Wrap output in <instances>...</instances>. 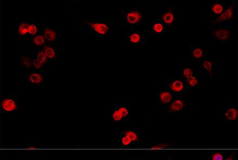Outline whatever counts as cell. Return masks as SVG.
<instances>
[{
	"instance_id": "1",
	"label": "cell",
	"mask_w": 238,
	"mask_h": 160,
	"mask_svg": "<svg viewBox=\"0 0 238 160\" xmlns=\"http://www.w3.org/2000/svg\"><path fill=\"white\" fill-rule=\"evenodd\" d=\"M234 4L231 5L228 8L225 10L223 13H221L220 15H219L217 17V19L215 20L213 23L216 24L221 23L222 22L225 21L226 20H228L233 17V9H234Z\"/></svg>"
},
{
	"instance_id": "2",
	"label": "cell",
	"mask_w": 238,
	"mask_h": 160,
	"mask_svg": "<svg viewBox=\"0 0 238 160\" xmlns=\"http://www.w3.org/2000/svg\"><path fill=\"white\" fill-rule=\"evenodd\" d=\"M94 31L100 34L105 35L109 30V27L106 24L100 22H87Z\"/></svg>"
},
{
	"instance_id": "3",
	"label": "cell",
	"mask_w": 238,
	"mask_h": 160,
	"mask_svg": "<svg viewBox=\"0 0 238 160\" xmlns=\"http://www.w3.org/2000/svg\"><path fill=\"white\" fill-rule=\"evenodd\" d=\"M142 19V15L138 11H132L127 15V21L132 25L139 23Z\"/></svg>"
},
{
	"instance_id": "4",
	"label": "cell",
	"mask_w": 238,
	"mask_h": 160,
	"mask_svg": "<svg viewBox=\"0 0 238 160\" xmlns=\"http://www.w3.org/2000/svg\"><path fill=\"white\" fill-rule=\"evenodd\" d=\"M2 107L6 111H13L17 108V105L15 101L10 98H7L2 102Z\"/></svg>"
},
{
	"instance_id": "5",
	"label": "cell",
	"mask_w": 238,
	"mask_h": 160,
	"mask_svg": "<svg viewBox=\"0 0 238 160\" xmlns=\"http://www.w3.org/2000/svg\"><path fill=\"white\" fill-rule=\"evenodd\" d=\"M230 35L229 30L225 29L215 30L214 32V37L221 41H227L229 39Z\"/></svg>"
},
{
	"instance_id": "6",
	"label": "cell",
	"mask_w": 238,
	"mask_h": 160,
	"mask_svg": "<svg viewBox=\"0 0 238 160\" xmlns=\"http://www.w3.org/2000/svg\"><path fill=\"white\" fill-rule=\"evenodd\" d=\"M184 107H185V103L182 100H176L170 104L168 108V111L170 113L178 112V111L181 110L182 109L184 108Z\"/></svg>"
},
{
	"instance_id": "7",
	"label": "cell",
	"mask_w": 238,
	"mask_h": 160,
	"mask_svg": "<svg viewBox=\"0 0 238 160\" xmlns=\"http://www.w3.org/2000/svg\"><path fill=\"white\" fill-rule=\"evenodd\" d=\"M238 110L237 109L234 108L227 109L225 113V117L226 119L230 121L236 120L238 118Z\"/></svg>"
},
{
	"instance_id": "8",
	"label": "cell",
	"mask_w": 238,
	"mask_h": 160,
	"mask_svg": "<svg viewBox=\"0 0 238 160\" xmlns=\"http://www.w3.org/2000/svg\"><path fill=\"white\" fill-rule=\"evenodd\" d=\"M43 36L46 40L49 41H54L56 38V34L54 30L47 28L43 32Z\"/></svg>"
},
{
	"instance_id": "9",
	"label": "cell",
	"mask_w": 238,
	"mask_h": 160,
	"mask_svg": "<svg viewBox=\"0 0 238 160\" xmlns=\"http://www.w3.org/2000/svg\"><path fill=\"white\" fill-rule=\"evenodd\" d=\"M160 100L163 104H167L171 102L172 100V95L170 92L168 91H163L159 95Z\"/></svg>"
},
{
	"instance_id": "10",
	"label": "cell",
	"mask_w": 238,
	"mask_h": 160,
	"mask_svg": "<svg viewBox=\"0 0 238 160\" xmlns=\"http://www.w3.org/2000/svg\"><path fill=\"white\" fill-rule=\"evenodd\" d=\"M170 89L174 92H179L183 90V82L178 80H175L170 84Z\"/></svg>"
},
{
	"instance_id": "11",
	"label": "cell",
	"mask_w": 238,
	"mask_h": 160,
	"mask_svg": "<svg viewBox=\"0 0 238 160\" xmlns=\"http://www.w3.org/2000/svg\"><path fill=\"white\" fill-rule=\"evenodd\" d=\"M29 80L33 84H40L42 82L43 77L40 74L33 73L30 75Z\"/></svg>"
},
{
	"instance_id": "12",
	"label": "cell",
	"mask_w": 238,
	"mask_h": 160,
	"mask_svg": "<svg viewBox=\"0 0 238 160\" xmlns=\"http://www.w3.org/2000/svg\"><path fill=\"white\" fill-rule=\"evenodd\" d=\"M162 19L163 20V21H164L165 23H166V24L168 25H170L172 24L174 19V16L173 14L171 12H168L167 13L164 14L162 16Z\"/></svg>"
},
{
	"instance_id": "13",
	"label": "cell",
	"mask_w": 238,
	"mask_h": 160,
	"mask_svg": "<svg viewBox=\"0 0 238 160\" xmlns=\"http://www.w3.org/2000/svg\"><path fill=\"white\" fill-rule=\"evenodd\" d=\"M44 52L46 54V56L50 59H54L56 56L55 50L51 46H46L44 47Z\"/></svg>"
},
{
	"instance_id": "14",
	"label": "cell",
	"mask_w": 238,
	"mask_h": 160,
	"mask_svg": "<svg viewBox=\"0 0 238 160\" xmlns=\"http://www.w3.org/2000/svg\"><path fill=\"white\" fill-rule=\"evenodd\" d=\"M29 26V25H28L25 23H21L19 26L18 29V32L19 34L23 35L26 34L27 33H28Z\"/></svg>"
},
{
	"instance_id": "15",
	"label": "cell",
	"mask_w": 238,
	"mask_h": 160,
	"mask_svg": "<svg viewBox=\"0 0 238 160\" xmlns=\"http://www.w3.org/2000/svg\"><path fill=\"white\" fill-rule=\"evenodd\" d=\"M22 64L27 68H30L33 65V61L29 57L27 56H22L21 59Z\"/></svg>"
},
{
	"instance_id": "16",
	"label": "cell",
	"mask_w": 238,
	"mask_h": 160,
	"mask_svg": "<svg viewBox=\"0 0 238 160\" xmlns=\"http://www.w3.org/2000/svg\"><path fill=\"white\" fill-rule=\"evenodd\" d=\"M202 66L204 69H206L209 74L211 77H212V64L211 61L205 60L203 62Z\"/></svg>"
},
{
	"instance_id": "17",
	"label": "cell",
	"mask_w": 238,
	"mask_h": 160,
	"mask_svg": "<svg viewBox=\"0 0 238 160\" xmlns=\"http://www.w3.org/2000/svg\"><path fill=\"white\" fill-rule=\"evenodd\" d=\"M211 9L213 13L216 14H220L222 13L224 10V7L222 4L220 3H215L213 4Z\"/></svg>"
},
{
	"instance_id": "18",
	"label": "cell",
	"mask_w": 238,
	"mask_h": 160,
	"mask_svg": "<svg viewBox=\"0 0 238 160\" xmlns=\"http://www.w3.org/2000/svg\"><path fill=\"white\" fill-rule=\"evenodd\" d=\"M33 41L34 43L37 46H42L44 43L45 38L42 35H39L34 37Z\"/></svg>"
},
{
	"instance_id": "19",
	"label": "cell",
	"mask_w": 238,
	"mask_h": 160,
	"mask_svg": "<svg viewBox=\"0 0 238 160\" xmlns=\"http://www.w3.org/2000/svg\"><path fill=\"white\" fill-rule=\"evenodd\" d=\"M125 136H127L129 139H130L132 142L133 141H136L138 140V136L136 135V133L132 131H126L124 132Z\"/></svg>"
},
{
	"instance_id": "20",
	"label": "cell",
	"mask_w": 238,
	"mask_h": 160,
	"mask_svg": "<svg viewBox=\"0 0 238 160\" xmlns=\"http://www.w3.org/2000/svg\"><path fill=\"white\" fill-rule=\"evenodd\" d=\"M129 39L131 43H139L141 40V37L140 35L136 33H134L131 35Z\"/></svg>"
},
{
	"instance_id": "21",
	"label": "cell",
	"mask_w": 238,
	"mask_h": 160,
	"mask_svg": "<svg viewBox=\"0 0 238 160\" xmlns=\"http://www.w3.org/2000/svg\"><path fill=\"white\" fill-rule=\"evenodd\" d=\"M193 56L196 59H200L203 56V51L199 48H196L193 51Z\"/></svg>"
},
{
	"instance_id": "22",
	"label": "cell",
	"mask_w": 238,
	"mask_h": 160,
	"mask_svg": "<svg viewBox=\"0 0 238 160\" xmlns=\"http://www.w3.org/2000/svg\"><path fill=\"white\" fill-rule=\"evenodd\" d=\"M187 82L188 83V84L191 87H195L198 83V79H196V77H194V76H191L189 78H187Z\"/></svg>"
},
{
	"instance_id": "23",
	"label": "cell",
	"mask_w": 238,
	"mask_h": 160,
	"mask_svg": "<svg viewBox=\"0 0 238 160\" xmlns=\"http://www.w3.org/2000/svg\"><path fill=\"white\" fill-rule=\"evenodd\" d=\"M153 30L157 33H160L163 30V26L160 23H155L153 26Z\"/></svg>"
},
{
	"instance_id": "24",
	"label": "cell",
	"mask_w": 238,
	"mask_h": 160,
	"mask_svg": "<svg viewBox=\"0 0 238 160\" xmlns=\"http://www.w3.org/2000/svg\"><path fill=\"white\" fill-rule=\"evenodd\" d=\"M47 56L44 52H38L37 56V59L40 61L42 64L44 63L47 60Z\"/></svg>"
},
{
	"instance_id": "25",
	"label": "cell",
	"mask_w": 238,
	"mask_h": 160,
	"mask_svg": "<svg viewBox=\"0 0 238 160\" xmlns=\"http://www.w3.org/2000/svg\"><path fill=\"white\" fill-rule=\"evenodd\" d=\"M170 144L168 143H163L160 144L157 146H155L151 148V150H161L163 149H165L166 148L169 147L170 146Z\"/></svg>"
},
{
	"instance_id": "26",
	"label": "cell",
	"mask_w": 238,
	"mask_h": 160,
	"mask_svg": "<svg viewBox=\"0 0 238 160\" xmlns=\"http://www.w3.org/2000/svg\"><path fill=\"white\" fill-rule=\"evenodd\" d=\"M37 32H38L37 27L34 24L29 25V28H28V33H29L30 34L34 35L36 34Z\"/></svg>"
},
{
	"instance_id": "27",
	"label": "cell",
	"mask_w": 238,
	"mask_h": 160,
	"mask_svg": "<svg viewBox=\"0 0 238 160\" xmlns=\"http://www.w3.org/2000/svg\"><path fill=\"white\" fill-rule=\"evenodd\" d=\"M123 117H122L118 110L115 111L113 113V118L114 121H120Z\"/></svg>"
},
{
	"instance_id": "28",
	"label": "cell",
	"mask_w": 238,
	"mask_h": 160,
	"mask_svg": "<svg viewBox=\"0 0 238 160\" xmlns=\"http://www.w3.org/2000/svg\"><path fill=\"white\" fill-rule=\"evenodd\" d=\"M183 74L186 78L193 76V71L189 68H186L183 71Z\"/></svg>"
},
{
	"instance_id": "29",
	"label": "cell",
	"mask_w": 238,
	"mask_h": 160,
	"mask_svg": "<svg viewBox=\"0 0 238 160\" xmlns=\"http://www.w3.org/2000/svg\"><path fill=\"white\" fill-rule=\"evenodd\" d=\"M212 160H224L223 155L220 152H215L211 157Z\"/></svg>"
},
{
	"instance_id": "30",
	"label": "cell",
	"mask_w": 238,
	"mask_h": 160,
	"mask_svg": "<svg viewBox=\"0 0 238 160\" xmlns=\"http://www.w3.org/2000/svg\"><path fill=\"white\" fill-rule=\"evenodd\" d=\"M119 113H120V114L121 115L122 117H124L127 116L128 113H129V111L127 108L124 107H121L118 110Z\"/></svg>"
},
{
	"instance_id": "31",
	"label": "cell",
	"mask_w": 238,
	"mask_h": 160,
	"mask_svg": "<svg viewBox=\"0 0 238 160\" xmlns=\"http://www.w3.org/2000/svg\"><path fill=\"white\" fill-rule=\"evenodd\" d=\"M132 141L127 136H125L124 137H122V140H121V142L122 144H123V146H126L129 144H130L131 143H132Z\"/></svg>"
},
{
	"instance_id": "32",
	"label": "cell",
	"mask_w": 238,
	"mask_h": 160,
	"mask_svg": "<svg viewBox=\"0 0 238 160\" xmlns=\"http://www.w3.org/2000/svg\"><path fill=\"white\" fill-rule=\"evenodd\" d=\"M33 65L34 66V67H35L37 69H38L41 67L42 64L38 60V59H34L33 61Z\"/></svg>"
},
{
	"instance_id": "33",
	"label": "cell",
	"mask_w": 238,
	"mask_h": 160,
	"mask_svg": "<svg viewBox=\"0 0 238 160\" xmlns=\"http://www.w3.org/2000/svg\"><path fill=\"white\" fill-rule=\"evenodd\" d=\"M234 152H233L230 155L227 159H226L225 160H233V158H234Z\"/></svg>"
},
{
	"instance_id": "34",
	"label": "cell",
	"mask_w": 238,
	"mask_h": 160,
	"mask_svg": "<svg viewBox=\"0 0 238 160\" xmlns=\"http://www.w3.org/2000/svg\"><path fill=\"white\" fill-rule=\"evenodd\" d=\"M28 149H29V150H34V149H36V148L34 147H30L28 148Z\"/></svg>"
},
{
	"instance_id": "35",
	"label": "cell",
	"mask_w": 238,
	"mask_h": 160,
	"mask_svg": "<svg viewBox=\"0 0 238 160\" xmlns=\"http://www.w3.org/2000/svg\"></svg>"
},
{
	"instance_id": "36",
	"label": "cell",
	"mask_w": 238,
	"mask_h": 160,
	"mask_svg": "<svg viewBox=\"0 0 238 160\" xmlns=\"http://www.w3.org/2000/svg\"></svg>"
}]
</instances>
